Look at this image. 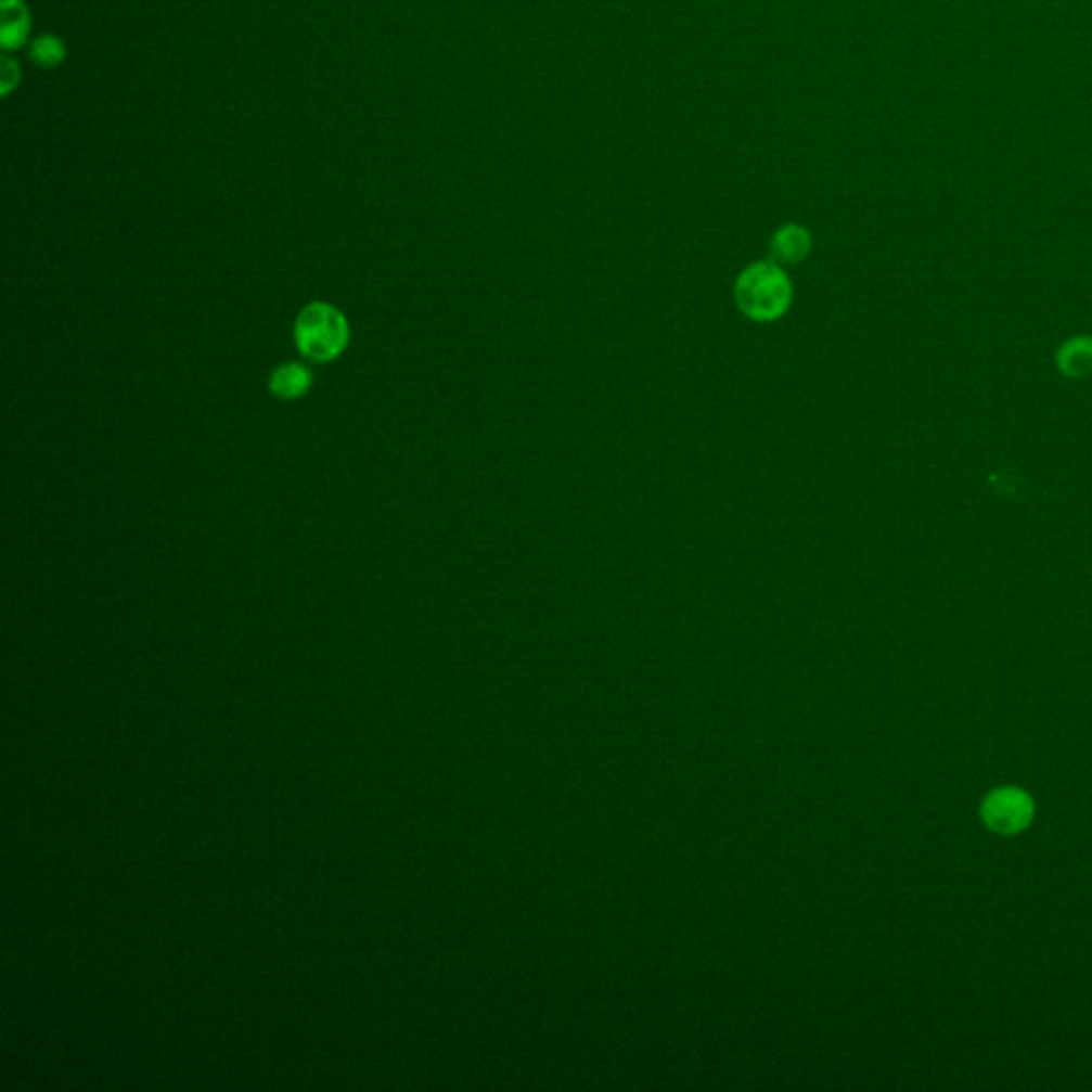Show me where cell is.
<instances>
[{"mask_svg": "<svg viewBox=\"0 0 1092 1092\" xmlns=\"http://www.w3.org/2000/svg\"><path fill=\"white\" fill-rule=\"evenodd\" d=\"M350 339L346 317L329 304H310L301 310L295 322V342L308 361L329 363L337 359Z\"/></svg>", "mask_w": 1092, "mask_h": 1092, "instance_id": "cell-1", "label": "cell"}, {"mask_svg": "<svg viewBox=\"0 0 1092 1092\" xmlns=\"http://www.w3.org/2000/svg\"><path fill=\"white\" fill-rule=\"evenodd\" d=\"M792 299L787 275L771 262L751 265L736 282V301L754 321L779 319Z\"/></svg>", "mask_w": 1092, "mask_h": 1092, "instance_id": "cell-2", "label": "cell"}, {"mask_svg": "<svg viewBox=\"0 0 1092 1092\" xmlns=\"http://www.w3.org/2000/svg\"><path fill=\"white\" fill-rule=\"evenodd\" d=\"M981 815L986 824L1003 835L1018 833L1027 826L1032 815V802L1025 792L1005 787L990 794L984 802Z\"/></svg>", "mask_w": 1092, "mask_h": 1092, "instance_id": "cell-3", "label": "cell"}, {"mask_svg": "<svg viewBox=\"0 0 1092 1092\" xmlns=\"http://www.w3.org/2000/svg\"><path fill=\"white\" fill-rule=\"evenodd\" d=\"M312 386V372L301 363H284L273 370L269 378V390L284 401L304 397Z\"/></svg>", "mask_w": 1092, "mask_h": 1092, "instance_id": "cell-4", "label": "cell"}, {"mask_svg": "<svg viewBox=\"0 0 1092 1092\" xmlns=\"http://www.w3.org/2000/svg\"><path fill=\"white\" fill-rule=\"evenodd\" d=\"M811 248V240L805 229L787 227L779 231L772 240V257L781 262H798Z\"/></svg>", "mask_w": 1092, "mask_h": 1092, "instance_id": "cell-5", "label": "cell"}, {"mask_svg": "<svg viewBox=\"0 0 1092 1092\" xmlns=\"http://www.w3.org/2000/svg\"><path fill=\"white\" fill-rule=\"evenodd\" d=\"M1061 365L1069 374H1084L1092 368V342L1091 339H1074L1069 346L1063 348L1061 352Z\"/></svg>", "mask_w": 1092, "mask_h": 1092, "instance_id": "cell-6", "label": "cell"}]
</instances>
